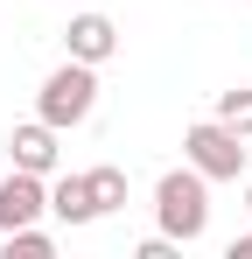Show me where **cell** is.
Wrapping results in <instances>:
<instances>
[{"label": "cell", "instance_id": "obj_7", "mask_svg": "<svg viewBox=\"0 0 252 259\" xmlns=\"http://www.w3.org/2000/svg\"><path fill=\"white\" fill-rule=\"evenodd\" d=\"M49 210L63 217V224H91V217H98V203H91V182H84V175H63V182L49 189Z\"/></svg>", "mask_w": 252, "mask_h": 259}, {"label": "cell", "instance_id": "obj_9", "mask_svg": "<svg viewBox=\"0 0 252 259\" xmlns=\"http://www.w3.org/2000/svg\"><path fill=\"white\" fill-rule=\"evenodd\" d=\"M84 182H91V203H98V217L126 203V168H91Z\"/></svg>", "mask_w": 252, "mask_h": 259}, {"label": "cell", "instance_id": "obj_12", "mask_svg": "<svg viewBox=\"0 0 252 259\" xmlns=\"http://www.w3.org/2000/svg\"><path fill=\"white\" fill-rule=\"evenodd\" d=\"M245 210H252V182H245Z\"/></svg>", "mask_w": 252, "mask_h": 259}, {"label": "cell", "instance_id": "obj_10", "mask_svg": "<svg viewBox=\"0 0 252 259\" xmlns=\"http://www.w3.org/2000/svg\"><path fill=\"white\" fill-rule=\"evenodd\" d=\"M217 119H224L231 133H245V140H252V91H245V84L224 91V98H217Z\"/></svg>", "mask_w": 252, "mask_h": 259}, {"label": "cell", "instance_id": "obj_11", "mask_svg": "<svg viewBox=\"0 0 252 259\" xmlns=\"http://www.w3.org/2000/svg\"><path fill=\"white\" fill-rule=\"evenodd\" d=\"M231 259H252V231H245V238H231Z\"/></svg>", "mask_w": 252, "mask_h": 259}, {"label": "cell", "instance_id": "obj_2", "mask_svg": "<svg viewBox=\"0 0 252 259\" xmlns=\"http://www.w3.org/2000/svg\"><path fill=\"white\" fill-rule=\"evenodd\" d=\"M182 154H189V168H203V182H238L252 168L245 133H231L224 119H196V126L182 133Z\"/></svg>", "mask_w": 252, "mask_h": 259}, {"label": "cell", "instance_id": "obj_1", "mask_svg": "<svg viewBox=\"0 0 252 259\" xmlns=\"http://www.w3.org/2000/svg\"><path fill=\"white\" fill-rule=\"evenodd\" d=\"M154 210H161V231L168 238H203L210 231V196H203V168H168L154 182Z\"/></svg>", "mask_w": 252, "mask_h": 259}, {"label": "cell", "instance_id": "obj_5", "mask_svg": "<svg viewBox=\"0 0 252 259\" xmlns=\"http://www.w3.org/2000/svg\"><path fill=\"white\" fill-rule=\"evenodd\" d=\"M63 42H70V56H77V63H105V56L119 49V28H112L105 14H77V21L63 28Z\"/></svg>", "mask_w": 252, "mask_h": 259}, {"label": "cell", "instance_id": "obj_6", "mask_svg": "<svg viewBox=\"0 0 252 259\" xmlns=\"http://www.w3.org/2000/svg\"><path fill=\"white\" fill-rule=\"evenodd\" d=\"M14 168H28V175H49L56 168V126L49 119H35V126H14Z\"/></svg>", "mask_w": 252, "mask_h": 259}, {"label": "cell", "instance_id": "obj_4", "mask_svg": "<svg viewBox=\"0 0 252 259\" xmlns=\"http://www.w3.org/2000/svg\"><path fill=\"white\" fill-rule=\"evenodd\" d=\"M42 210H49V189H42V175L14 168L7 182H0V231H14V224H35Z\"/></svg>", "mask_w": 252, "mask_h": 259}, {"label": "cell", "instance_id": "obj_13", "mask_svg": "<svg viewBox=\"0 0 252 259\" xmlns=\"http://www.w3.org/2000/svg\"><path fill=\"white\" fill-rule=\"evenodd\" d=\"M245 154H252V147H245Z\"/></svg>", "mask_w": 252, "mask_h": 259}, {"label": "cell", "instance_id": "obj_3", "mask_svg": "<svg viewBox=\"0 0 252 259\" xmlns=\"http://www.w3.org/2000/svg\"><path fill=\"white\" fill-rule=\"evenodd\" d=\"M91 105H98V77H91V63H63V70H49V84H42V119L63 133V126H84L91 119Z\"/></svg>", "mask_w": 252, "mask_h": 259}, {"label": "cell", "instance_id": "obj_8", "mask_svg": "<svg viewBox=\"0 0 252 259\" xmlns=\"http://www.w3.org/2000/svg\"><path fill=\"white\" fill-rule=\"evenodd\" d=\"M49 259L56 252V238H49V231H35V224H14V231H0V259Z\"/></svg>", "mask_w": 252, "mask_h": 259}]
</instances>
